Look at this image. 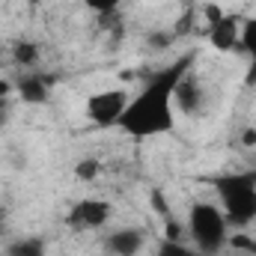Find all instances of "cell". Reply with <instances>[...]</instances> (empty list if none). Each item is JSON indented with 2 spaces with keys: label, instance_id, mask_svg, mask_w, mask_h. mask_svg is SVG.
I'll use <instances>...</instances> for the list:
<instances>
[{
  "label": "cell",
  "instance_id": "obj_1",
  "mask_svg": "<svg viewBox=\"0 0 256 256\" xmlns=\"http://www.w3.org/2000/svg\"><path fill=\"white\" fill-rule=\"evenodd\" d=\"M191 66H194V54H185L173 66L155 72L146 80V86L134 98H128V108L122 114V120H120V128L128 137L149 140V137H161V134L173 131V126H176L173 96H176L179 80L191 72Z\"/></svg>",
  "mask_w": 256,
  "mask_h": 256
},
{
  "label": "cell",
  "instance_id": "obj_2",
  "mask_svg": "<svg viewBox=\"0 0 256 256\" xmlns=\"http://www.w3.org/2000/svg\"><path fill=\"white\" fill-rule=\"evenodd\" d=\"M214 191L220 200V212L230 224L248 226L256 220V170L248 173H224L214 176Z\"/></svg>",
  "mask_w": 256,
  "mask_h": 256
},
{
  "label": "cell",
  "instance_id": "obj_3",
  "mask_svg": "<svg viewBox=\"0 0 256 256\" xmlns=\"http://www.w3.org/2000/svg\"><path fill=\"white\" fill-rule=\"evenodd\" d=\"M185 224H188V236H191L194 248L206 256H214L230 242V220L220 212V206H214V202H194L188 208Z\"/></svg>",
  "mask_w": 256,
  "mask_h": 256
},
{
  "label": "cell",
  "instance_id": "obj_4",
  "mask_svg": "<svg viewBox=\"0 0 256 256\" xmlns=\"http://www.w3.org/2000/svg\"><path fill=\"white\" fill-rule=\"evenodd\" d=\"M126 108H128L126 90H98L86 98V120L96 128H114L120 126Z\"/></svg>",
  "mask_w": 256,
  "mask_h": 256
},
{
  "label": "cell",
  "instance_id": "obj_5",
  "mask_svg": "<svg viewBox=\"0 0 256 256\" xmlns=\"http://www.w3.org/2000/svg\"><path fill=\"white\" fill-rule=\"evenodd\" d=\"M206 18H208V42L214 51L226 54L238 48V33H242V21L236 15H224L220 6L208 3L206 6Z\"/></svg>",
  "mask_w": 256,
  "mask_h": 256
},
{
  "label": "cell",
  "instance_id": "obj_6",
  "mask_svg": "<svg viewBox=\"0 0 256 256\" xmlns=\"http://www.w3.org/2000/svg\"><path fill=\"white\" fill-rule=\"evenodd\" d=\"M114 208L108 200H96V196H86V200H78L68 214H66V224L72 230H102L108 220H110Z\"/></svg>",
  "mask_w": 256,
  "mask_h": 256
},
{
  "label": "cell",
  "instance_id": "obj_7",
  "mask_svg": "<svg viewBox=\"0 0 256 256\" xmlns=\"http://www.w3.org/2000/svg\"><path fill=\"white\" fill-rule=\"evenodd\" d=\"M143 244H146V236L137 226H120V230L108 232V238H104L108 254L114 256H137L143 250Z\"/></svg>",
  "mask_w": 256,
  "mask_h": 256
},
{
  "label": "cell",
  "instance_id": "obj_8",
  "mask_svg": "<svg viewBox=\"0 0 256 256\" xmlns=\"http://www.w3.org/2000/svg\"><path fill=\"white\" fill-rule=\"evenodd\" d=\"M15 92L24 104H45L51 96V84L42 74H24L15 80Z\"/></svg>",
  "mask_w": 256,
  "mask_h": 256
},
{
  "label": "cell",
  "instance_id": "obj_9",
  "mask_svg": "<svg viewBox=\"0 0 256 256\" xmlns=\"http://www.w3.org/2000/svg\"><path fill=\"white\" fill-rule=\"evenodd\" d=\"M238 48L248 54L250 68H248V84H256V15L242 21V33H238Z\"/></svg>",
  "mask_w": 256,
  "mask_h": 256
},
{
  "label": "cell",
  "instance_id": "obj_10",
  "mask_svg": "<svg viewBox=\"0 0 256 256\" xmlns=\"http://www.w3.org/2000/svg\"><path fill=\"white\" fill-rule=\"evenodd\" d=\"M176 104H179V110H185V114H191L200 108V102H202V92H200V86L194 84L191 74H185L182 80H179V86H176Z\"/></svg>",
  "mask_w": 256,
  "mask_h": 256
},
{
  "label": "cell",
  "instance_id": "obj_11",
  "mask_svg": "<svg viewBox=\"0 0 256 256\" xmlns=\"http://www.w3.org/2000/svg\"><path fill=\"white\" fill-rule=\"evenodd\" d=\"M155 256H206V254H200L196 248H188V244H182V242L161 238V244H158Z\"/></svg>",
  "mask_w": 256,
  "mask_h": 256
},
{
  "label": "cell",
  "instance_id": "obj_12",
  "mask_svg": "<svg viewBox=\"0 0 256 256\" xmlns=\"http://www.w3.org/2000/svg\"><path fill=\"white\" fill-rule=\"evenodd\" d=\"M12 57H15L18 66H36V60H39V45L36 42H18L12 48Z\"/></svg>",
  "mask_w": 256,
  "mask_h": 256
},
{
  "label": "cell",
  "instance_id": "obj_13",
  "mask_svg": "<svg viewBox=\"0 0 256 256\" xmlns=\"http://www.w3.org/2000/svg\"><path fill=\"white\" fill-rule=\"evenodd\" d=\"M12 256H45V242L42 238H27L12 248Z\"/></svg>",
  "mask_w": 256,
  "mask_h": 256
},
{
  "label": "cell",
  "instance_id": "obj_14",
  "mask_svg": "<svg viewBox=\"0 0 256 256\" xmlns=\"http://www.w3.org/2000/svg\"><path fill=\"white\" fill-rule=\"evenodd\" d=\"M98 170H102V164H98L96 158H84V161L74 167V176H78L80 182H92V179L98 176Z\"/></svg>",
  "mask_w": 256,
  "mask_h": 256
},
{
  "label": "cell",
  "instance_id": "obj_15",
  "mask_svg": "<svg viewBox=\"0 0 256 256\" xmlns=\"http://www.w3.org/2000/svg\"><path fill=\"white\" fill-rule=\"evenodd\" d=\"M120 3H122V0H84V6L92 9L96 15H110V12L120 9Z\"/></svg>",
  "mask_w": 256,
  "mask_h": 256
},
{
  "label": "cell",
  "instance_id": "obj_16",
  "mask_svg": "<svg viewBox=\"0 0 256 256\" xmlns=\"http://www.w3.org/2000/svg\"><path fill=\"white\" fill-rule=\"evenodd\" d=\"M182 232H185V226H182L179 220H167V232H164V238H170V242H182Z\"/></svg>",
  "mask_w": 256,
  "mask_h": 256
},
{
  "label": "cell",
  "instance_id": "obj_17",
  "mask_svg": "<svg viewBox=\"0 0 256 256\" xmlns=\"http://www.w3.org/2000/svg\"><path fill=\"white\" fill-rule=\"evenodd\" d=\"M9 122V98H0V128Z\"/></svg>",
  "mask_w": 256,
  "mask_h": 256
},
{
  "label": "cell",
  "instance_id": "obj_18",
  "mask_svg": "<svg viewBox=\"0 0 256 256\" xmlns=\"http://www.w3.org/2000/svg\"><path fill=\"white\" fill-rule=\"evenodd\" d=\"M242 143H244V146H254V143H256V128L242 131Z\"/></svg>",
  "mask_w": 256,
  "mask_h": 256
},
{
  "label": "cell",
  "instance_id": "obj_19",
  "mask_svg": "<svg viewBox=\"0 0 256 256\" xmlns=\"http://www.w3.org/2000/svg\"><path fill=\"white\" fill-rule=\"evenodd\" d=\"M15 86L9 84V80H0V98H9V92H12Z\"/></svg>",
  "mask_w": 256,
  "mask_h": 256
},
{
  "label": "cell",
  "instance_id": "obj_20",
  "mask_svg": "<svg viewBox=\"0 0 256 256\" xmlns=\"http://www.w3.org/2000/svg\"><path fill=\"white\" fill-rule=\"evenodd\" d=\"M24 3H30V6H39V3H42V0H24Z\"/></svg>",
  "mask_w": 256,
  "mask_h": 256
},
{
  "label": "cell",
  "instance_id": "obj_21",
  "mask_svg": "<svg viewBox=\"0 0 256 256\" xmlns=\"http://www.w3.org/2000/svg\"><path fill=\"white\" fill-rule=\"evenodd\" d=\"M0 230H3V224H0Z\"/></svg>",
  "mask_w": 256,
  "mask_h": 256
}]
</instances>
